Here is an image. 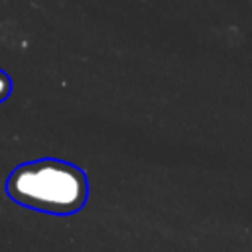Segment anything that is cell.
Here are the masks:
<instances>
[{"instance_id": "obj_1", "label": "cell", "mask_w": 252, "mask_h": 252, "mask_svg": "<svg viewBox=\"0 0 252 252\" xmlns=\"http://www.w3.org/2000/svg\"><path fill=\"white\" fill-rule=\"evenodd\" d=\"M4 189L16 205L59 217L81 211L89 199L85 169L57 158H39L16 165L8 173Z\"/></svg>"}, {"instance_id": "obj_2", "label": "cell", "mask_w": 252, "mask_h": 252, "mask_svg": "<svg viewBox=\"0 0 252 252\" xmlns=\"http://www.w3.org/2000/svg\"><path fill=\"white\" fill-rule=\"evenodd\" d=\"M12 93V79L6 71L0 69V102H4Z\"/></svg>"}]
</instances>
